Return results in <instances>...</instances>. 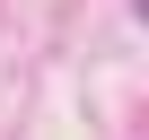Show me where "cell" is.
<instances>
[{
    "label": "cell",
    "instance_id": "cell-1",
    "mask_svg": "<svg viewBox=\"0 0 149 140\" xmlns=\"http://www.w3.org/2000/svg\"><path fill=\"white\" fill-rule=\"evenodd\" d=\"M132 9H140V18H149V0H132Z\"/></svg>",
    "mask_w": 149,
    "mask_h": 140
}]
</instances>
